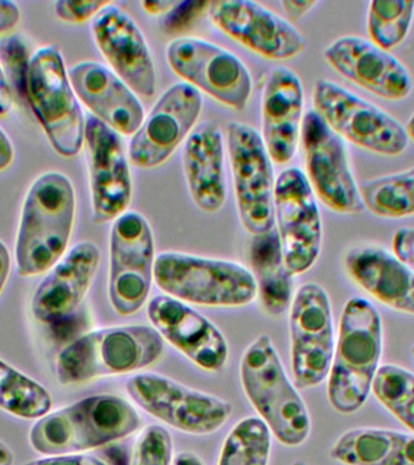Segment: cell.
<instances>
[{"mask_svg": "<svg viewBox=\"0 0 414 465\" xmlns=\"http://www.w3.org/2000/svg\"><path fill=\"white\" fill-rule=\"evenodd\" d=\"M111 2L104 0H58L54 4V14L68 24H84L94 17Z\"/></svg>", "mask_w": 414, "mask_h": 465, "instance_id": "d590c367", "label": "cell"}, {"mask_svg": "<svg viewBox=\"0 0 414 465\" xmlns=\"http://www.w3.org/2000/svg\"><path fill=\"white\" fill-rule=\"evenodd\" d=\"M21 11L16 3L0 0V35H5L18 25Z\"/></svg>", "mask_w": 414, "mask_h": 465, "instance_id": "60d3db41", "label": "cell"}, {"mask_svg": "<svg viewBox=\"0 0 414 465\" xmlns=\"http://www.w3.org/2000/svg\"><path fill=\"white\" fill-rule=\"evenodd\" d=\"M25 97L54 151L65 158L78 155L85 141L86 118L60 47L44 45L32 54Z\"/></svg>", "mask_w": 414, "mask_h": 465, "instance_id": "52a82bcc", "label": "cell"}, {"mask_svg": "<svg viewBox=\"0 0 414 465\" xmlns=\"http://www.w3.org/2000/svg\"><path fill=\"white\" fill-rule=\"evenodd\" d=\"M224 160L220 127L212 122L199 123L184 142L182 163L189 194L202 213H218L227 199Z\"/></svg>", "mask_w": 414, "mask_h": 465, "instance_id": "d4e9b609", "label": "cell"}, {"mask_svg": "<svg viewBox=\"0 0 414 465\" xmlns=\"http://www.w3.org/2000/svg\"><path fill=\"white\" fill-rule=\"evenodd\" d=\"M227 149L240 222L251 235L265 234L275 228L276 178L263 138L249 124L232 122Z\"/></svg>", "mask_w": 414, "mask_h": 465, "instance_id": "8fae6325", "label": "cell"}, {"mask_svg": "<svg viewBox=\"0 0 414 465\" xmlns=\"http://www.w3.org/2000/svg\"><path fill=\"white\" fill-rule=\"evenodd\" d=\"M0 57L15 86L22 96H25V78L31 61L27 47L17 36H10L0 43Z\"/></svg>", "mask_w": 414, "mask_h": 465, "instance_id": "e575fe53", "label": "cell"}, {"mask_svg": "<svg viewBox=\"0 0 414 465\" xmlns=\"http://www.w3.org/2000/svg\"><path fill=\"white\" fill-rule=\"evenodd\" d=\"M200 91L187 83H174L153 105L131 138L130 163L138 169L163 165L198 125L202 111Z\"/></svg>", "mask_w": 414, "mask_h": 465, "instance_id": "2e32d148", "label": "cell"}, {"mask_svg": "<svg viewBox=\"0 0 414 465\" xmlns=\"http://www.w3.org/2000/svg\"><path fill=\"white\" fill-rule=\"evenodd\" d=\"M414 0H373L367 15L370 42L385 51L401 45L412 27Z\"/></svg>", "mask_w": 414, "mask_h": 465, "instance_id": "1f68e13d", "label": "cell"}, {"mask_svg": "<svg viewBox=\"0 0 414 465\" xmlns=\"http://www.w3.org/2000/svg\"><path fill=\"white\" fill-rule=\"evenodd\" d=\"M91 32L109 68L137 96H154L158 73L151 47L136 21L111 2L91 21Z\"/></svg>", "mask_w": 414, "mask_h": 465, "instance_id": "d6986e66", "label": "cell"}, {"mask_svg": "<svg viewBox=\"0 0 414 465\" xmlns=\"http://www.w3.org/2000/svg\"><path fill=\"white\" fill-rule=\"evenodd\" d=\"M165 341L154 327L119 325L84 333L56 359L61 385H82L98 378L138 372L162 358Z\"/></svg>", "mask_w": 414, "mask_h": 465, "instance_id": "3957f363", "label": "cell"}, {"mask_svg": "<svg viewBox=\"0 0 414 465\" xmlns=\"http://www.w3.org/2000/svg\"><path fill=\"white\" fill-rule=\"evenodd\" d=\"M173 441L166 428L152 424L142 429L129 465H172Z\"/></svg>", "mask_w": 414, "mask_h": 465, "instance_id": "836d02e7", "label": "cell"}, {"mask_svg": "<svg viewBox=\"0 0 414 465\" xmlns=\"http://www.w3.org/2000/svg\"><path fill=\"white\" fill-rule=\"evenodd\" d=\"M91 207L94 223L114 222L125 213L133 200L130 159L123 138L96 116L85 123Z\"/></svg>", "mask_w": 414, "mask_h": 465, "instance_id": "ac0fdd59", "label": "cell"}, {"mask_svg": "<svg viewBox=\"0 0 414 465\" xmlns=\"http://www.w3.org/2000/svg\"><path fill=\"white\" fill-rule=\"evenodd\" d=\"M51 407L45 387L0 359V410L22 420H40Z\"/></svg>", "mask_w": 414, "mask_h": 465, "instance_id": "f1b7e54d", "label": "cell"}, {"mask_svg": "<svg viewBox=\"0 0 414 465\" xmlns=\"http://www.w3.org/2000/svg\"><path fill=\"white\" fill-rule=\"evenodd\" d=\"M349 276L370 296L396 311L414 314V272L380 246H356L344 258Z\"/></svg>", "mask_w": 414, "mask_h": 465, "instance_id": "484cf974", "label": "cell"}, {"mask_svg": "<svg viewBox=\"0 0 414 465\" xmlns=\"http://www.w3.org/2000/svg\"><path fill=\"white\" fill-rule=\"evenodd\" d=\"M372 391L398 420L414 431V373L391 363L381 365L374 377Z\"/></svg>", "mask_w": 414, "mask_h": 465, "instance_id": "d6a6232c", "label": "cell"}, {"mask_svg": "<svg viewBox=\"0 0 414 465\" xmlns=\"http://www.w3.org/2000/svg\"><path fill=\"white\" fill-rule=\"evenodd\" d=\"M126 392L149 416L185 434H213L232 413L227 400L155 372H140L129 378Z\"/></svg>", "mask_w": 414, "mask_h": 465, "instance_id": "ba28073f", "label": "cell"}, {"mask_svg": "<svg viewBox=\"0 0 414 465\" xmlns=\"http://www.w3.org/2000/svg\"><path fill=\"white\" fill-rule=\"evenodd\" d=\"M344 465H414V436L388 429L345 431L330 450Z\"/></svg>", "mask_w": 414, "mask_h": 465, "instance_id": "4316f807", "label": "cell"}, {"mask_svg": "<svg viewBox=\"0 0 414 465\" xmlns=\"http://www.w3.org/2000/svg\"><path fill=\"white\" fill-rule=\"evenodd\" d=\"M14 460L13 450L6 443L0 441V465H13Z\"/></svg>", "mask_w": 414, "mask_h": 465, "instance_id": "7dc6e473", "label": "cell"}, {"mask_svg": "<svg viewBox=\"0 0 414 465\" xmlns=\"http://www.w3.org/2000/svg\"><path fill=\"white\" fill-rule=\"evenodd\" d=\"M280 4H281L283 13L286 14L291 24L300 21L301 17L319 5V2L316 0H282Z\"/></svg>", "mask_w": 414, "mask_h": 465, "instance_id": "ab89813d", "label": "cell"}, {"mask_svg": "<svg viewBox=\"0 0 414 465\" xmlns=\"http://www.w3.org/2000/svg\"><path fill=\"white\" fill-rule=\"evenodd\" d=\"M363 205L381 218L414 216V167L373 178L360 187Z\"/></svg>", "mask_w": 414, "mask_h": 465, "instance_id": "f546056e", "label": "cell"}, {"mask_svg": "<svg viewBox=\"0 0 414 465\" xmlns=\"http://www.w3.org/2000/svg\"><path fill=\"white\" fill-rule=\"evenodd\" d=\"M25 465H109L101 458L90 456V454H57V456H46L25 463Z\"/></svg>", "mask_w": 414, "mask_h": 465, "instance_id": "f35d334b", "label": "cell"}, {"mask_svg": "<svg viewBox=\"0 0 414 465\" xmlns=\"http://www.w3.org/2000/svg\"><path fill=\"white\" fill-rule=\"evenodd\" d=\"M407 134H409V137L410 140L414 142V114L410 116V119L409 120V124H407L406 126Z\"/></svg>", "mask_w": 414, "mask_h": 465, "instance_id": "c3c4849f", "label": "cell"}, {"mask_svg": "<svg viewBox=\"0 0 414 465\" xmlns=\"http://www.w3.org/2000/svg\"><path fill=\"white\" fill-rule=\"evenodd\" d=\"M176 2H169V0H144L141 3V6L148 15L158 16V15H166L174 6Z\"/></svg>", "mask_w": 414, "mask_h": 465, "instance_id": "f6af8a7d", "label": "cell"}, {"mask_svg": "<svg viewBox=\"0 0 414 465\" xmlns=\"http://www.w3.org/2000/svg\"><path fill=\"white\" fill-rule=\"evenodd\" d=\"M272 434L260 417H247L232 427L217 465H268Z\"/></svg>", "mask_w": 414, "mask_h": 465, "instance_id": "4dcf8cb0", "label": "cell"}, {"mask_svg": "<svg viewBox=\"0 0 414 465\" xmlns=\"http://www.w3.org/2000/svg\"><path fill=\"white\" fill-rule=\"evenodd\" d=\"M413 354H414V349H413Z\"/></svg>", "mask_w": 414, "mask_h": 465, "instance_id": "f907efd6", "label": "cell"}, {"mask_svg": "<svg viewBox=\"0 0 414 465\" xmlns=\"http://www.w3.org/2000/svg\"><path fill=\"white\" fill-rule=\"evenodd\" d=\"M207 15L214 27L265 60H291L305 49L303 35L261 3L214 0L210 2Z\"/></svg>", "mask_w": 414, "mask_h": 465, "instance_id": "e0dca14e", "label": "cell"}, {"mask_svg": "<svg viewBox=\"0 0 414 465\" xmlns=\"http://www.w3.org/2000/svg\"><path fill=\"white\" fill-rule=\"evenodd\" d=\"M140 427L133 403L118 395L98 394L40 418L29 431V442L44 456L83 453L119 441Z\"/></svg>", "mask_w": 414, "mask_h": 465, "instance_id": "7a4b0ae2", "label": "cell"}, {"mask_svg": "<svg viewBox=\"0 0 414 465\" xmlns=\"http://www.w3.org/2000/svg\"><path fill=\"white\" fill-rule=\"evenodd\" d=\"M292 465H308V464L303 463V461H294V463Z\"/></svg>", "mask_w": 414, "mask_h": 465, "instance_id": "681fc988", "label": "cell"}, {"mask_svg": "<svg viewBox=\"0 0 414 465\" xmlns=\"http://www.w3.org/2000/svg\"><path fill=\"white\" fill-rule=\"evenodd\" d=\"M383 352V323L370 302L352 297L344 305L329 373L327 396L338 412H358L369 399Z\"/></svg>", "mask_w": 414, "mask_h": 465, "instance_id": "277c9868", "label": "cell"}, {"mask_svg": "<svg viewBox=\"0 0 414 465\" xmlns=\"http://www.w3.org/2000/svg\"><path fill=\"white\" fill-rule=\"evenodd\" d=\"M240 380L258 417L279 442L297 447L307 441L311 430L310 414L287 376L269 334L258 336L243 351Z\"/></svg>", "mask_w": 414, "mask_h": 465, "instance_id": "5b68a950", "label": "cell"}, {"mask_svg": "<svg viewBox=\"0 0 414 465\" xmlns=\"http://www.w3.org/2000/svg\"><path fill=\"white\" fill-rule=\"evenodd\" d=\"M274 211L286 267L293 276L304 274L318 261L323 232L316 196L298 167L276 177Z\"/></svg>", "mask_w": 414, "mask_h": 465, "instance_id": "9a60e30c", "label": "cell"}, {"mask_svg": "<svg viewBox=\"0 0 414 465\" xmlns=\"http://www.w3.org/2000/svg\"><path fill=\"white\" fill-rule=\"evenodd\" d=\"M11 267V258L9 251L3 240L0 239V294H2L4 287L6 285L7 278H9Z\"/></svg>", "mask_w": 414, "mask_h": 465, "instance_id": "ee69618b", "label": "cell"}, {"mask_svg": "<svg viewBox=\"0 0 414 465\" xmlns=\"http://www.w3.org/2000/svg\"><path fill=\"white\" fill-rule=\"evenodd\" d=\"M155 240L147 218L127 210L113 222L109 236L108 297L119 315L147 303L154 282Z\"/></svg>", "mask_w": 414, "mask_h": 465, "instance_id": "30bf717a", "label": "cell"}, {"mask_svg": "<svg viewBox=\"0 0 414 465\" xmlns=\"http://www.w3.org/2000/svg\"><path fill=\"white\" fill-rule=\"evenodd\" d=\"M14 147L9 136L0 129V173L9 169L14 162Z\"/></svg>", "mask_w": 414, "mask_h": 465, "instance_id": "7bdbcfd3", "label": "cell"}, {"mask_svg": "<svg viewBox=\"0 0 414 465\" xmlns=\"http://www.w3.org/2000/svg\"><path fill=\"white\" fill-rule=\"evenodd\" d=\"M307 180L316 198L333 213H361V193L352 173L349 152L343 138L312 109L301 124Z\"/></svg>", "mask_w": 414, "mask_h": 465, "instance_id": "5bb4252c", "label": "cell"}, {"mask_svg": "<svg viewBox=\"0 0 414 465\" xmlns=\"http://www.w3.org/2000/svg\"><path fill=\"white\" fill-rule=\"evenodd\" d=\"M166 60L182 82L232 111H243L252 94L249 68L232 51L195 36L173 39Z\"/></svg>", "mask_w": 414, "mask_h": 465, "instance_id": "7c38bea8", "label": "cell"}, {"mask_svg": "<svg viewBox=\"0 0 414 465\" xmlns=\"http://www.w3.org/2000/svg\"><path fill=\"white\" fill-rule=\"evenodd\" d=\"M323 56L338 74L384 100L401 101L412 94L413 78L406 65L362 36L334 40Z\"/></svg>", "mask_w": 414, "mask_h": 465, "instance_id": "44dd1931", "label": "cell"}, {"mask_svg": "<svg viewBox=\"0 0 414 465\" xmlns=\"http://www.w3.org/2000/svg\"><path fill=\"white\" fill-rule=\"evenodd\" d=\"M249 254L261 309L271 316L290 311L294 296L293 275L283 261L281 242L276 228L265 234L252 236Z\"/></svg>", "mask_w": 414, "mask_h": 465, "instance_id": "83f0119b", "label": "cell"}, {"mask_svg": "<svg viewBox=\"0 0 414 465\" xmlns=\"http://www.w3.org/2000/svg\"><path fill=\"white\" fill-rule=\"evenodd\" d=\"M154 282L166 296L202 307L240 308L257 298L256 279L246 265L177 251L156 254Z\"/></svg>", "mask_w": 414, "mask_h": 465, "instance_id": "8992f818", "label": "cell"}, {"mask_svg": "<svg viewBox=\"0 0 414 465\" xmlns=\"http://www.w3.org/2000/svg\"><path fill=\"white\" fill-rule=\"evenodd\" d=\"M291 369L297 388L318 387L329 377L336 338L329 293L307 282L290 307Z\"/></svg>", "mask_w": 414, "mask_h": 465, "instance_id": "4fadbf2b", "label": "cell"}, {"mask_svg": "<svg viewBox=\"0 0 414 465\" xmlns=\"http://www.w3.org/2000/svg\"><path fill=\"white\" fill-rule=\"evenodd\" d=\"M394 254L414 272V228H401L392 238Z\"/></svg>", "mask_w": 414, "mask_h": 465, "instance_id": "74e56055", "label": "cell"}, {"mask_svg": "<svg viewBox=\"0 0 414 465\" xmlns=\"http://www.w3.org/2000/svg\"><path fill=\"white\" fill-rule=\"evenodd\" d=\"M75 211L74 185L64 173L47 171L35 178L25 196L15 243L18 274H44L64 256Z\"/></svg>", "mask_w": 414, "mask_h": 465, "instance_id": "6da1fadb", "label": "cell"}, {"mask_svg": "<svg viewBox=\"0 0 414 465\" xmlns=\"http://www.w3.org/2000/svg\"><path fill=\"white\" fill-rule=\"evenodd\" d=\"M14 107V97L5 72L0 64V116L9 114Z\"/></svg>", "mask_w": 414, "mask_h": 465, "instance_id": "b9f144b4", "label": "cell"}, {"mask_svg": "<svg viewBox=\"0 0 414 465\" xmlns=\"http://www.w3.org/2000/svg\"><path fill=\"white\" fill-rule=\"evenodd\" d=\"M69 79L79 101L120 136H133L145 118L138 96L112 71L96 61L78 62Z\"/></svg>", "mask_w": 414, "mask_h": 465, "instance_id": "7402d4cb", "label": "cell"}, {"mask_svg": "<svg viewBox=\"0 0 414 465\" xmlns=\"http://www.w3.org/2000/svg\"><path fill=\"white\" fill-rule=\"evenodd\" d=\"M100 247L80 242L50 269L33 294L31 309L43 323L67 318L82 304L100 267Z\"/></svg>", "mask_w": 414, "mask_h": 465, "instance_id": "603a6c76", "label": "cell"}, {"mask_svg": "<svg viewBox=\"0 0 414 465\" xmlns=\"http://www.w3.org/2000/svg\"><path fill=\"white\" fill-rule=\"evenodd\" d=\"M312 104L338 136L365 151L398 156L409 147V137L401 123L337 83L318 80Z\"/></svg>", "mask_w": 414, "mask_h": 465, "instance_id": "9c48e42d", "label": "cell"}, {"mask_svg": "<svg viewBox=\"0 0 414 465\" xmlns=\"http://www.w3.org/2000/svg\"><path fill=\"white\" fill-rule=\"evenodd\" d=\"M147 316L163 341L207 372H217L229 358L224 334L210 319L184 302L159 294L149 301Z\"/></svg>", "mask_w": 414, "mask_h": 465, "instance_id": "ffe728a7", "label": "cell"}, {"mask_svg": "<svg viewBox=\"0 0 414 465\" xmlns=\"http://www.w3.org/2000/svg\"><path fill=\"white\" fill-rule=\"evenodd\" d=\"M261 133L272 163L286 165L296 154L304 119V90L290 68L269 73L261 104Z\"/></svg>", "mask_w": 414, "mask_h": 465, "instance_id": "cb8c5ba5", "label": "cell"}, {"mask_svg": "<svg viewBox=\"0 0 414 465\" xmlns=\"http://www.w3.org/2000/svg\"><path fill=\"white\" fill-rule=\"evenodd\" d=\"M210 2L184 0L176 2L172 9L165 15L163 25L169 32H178L189 27L192 22L209 10Z\"/></svg>", "mask_w": 414, "mask_h": 465, "instance_id": "8d00e7d4", "label": "cell"}, {"mask_svg": "<svg viewBox=\"0 0 414 465\" xmlns=\"http://www.w3.org/2000/svg\"><path fill=\"white\" fill-rule=\"evenodd\" d=\"M172 465H205L195 453L181 452L173 457Z\"/></svg>", "mask_w": 414, "mask_h": 465, "instance_id": "bcb514c9", "label": "cell"}]
</instances>
